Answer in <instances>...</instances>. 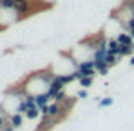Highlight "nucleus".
I'll list each match as a JSON object with an SVG mask.
<instances>
[{
	"instance_id": "f257e3e1",
	"label": "nucleus",
	"mask_w": 134,
	"mask_h": 131,
	"mask_svg": "<svg viewBox=\"0 0 134 131\" xmlns=\"http://www.w3.org/2000/svg\"><path fill=\"white\" fill-rule=\"evenodd\" d=\"M14 12L19 14L20 17L26 15L29 12V0H15V7H14Z\"/></svg>"
},
{
	"instance_id": "f03ea898",
	"label": "nucleus",
	"mask_w": 134,
	"mask_h": 131,
	"mask_svg": "<svg viewBox=\"0 0 134 131\" xmlns=\"http://www.w3.org/2000/svg\"><path fill=\"white\" fill-rule=\"evenodd\" d=\"M54 123H56V119H54V118L43 116V118H41V123L37 124V131H48V129H51L53 126H54Z\"/></svg>"
},
{
	"instance_id": "7ed1b4c3",
	"label": "nucleus",
	"mask_w": 134,
	"mask_h": 131,
	"mask_svg": "<svg viewBox=\"0 0 134 131\" xmlns=\"http://www.w3.org/2000/svg\"><path fill=\"white\" fill-rule=\"evenodd\" d=\"M107 53L115 55V56L121 55V44H119L117 39H109V43H107ZM119 58H121V56H119Z\"/></svg>"
},
{
	"instance_id": "20e7f679",
	"label": "nucleus",
	"mask_w": 134,
	"mask_h": 131,
	"mask_svg": "<svg viewBox=\"0 0 134 131\" xmlns=\"http://www.w3.org/2000/svg\"><path fill=\"white\" fill-rule=\"evenodd\" d=\"M49 99H51V97H49L46 92H44V94H37L36 95V107L39 109V111H41V109H44V107H48V106H49L48 104Z\"/></svg>"
},
{
	"instance_id": "39448f33",
	"label": "nucleus",
	"mask_w": 134,
	"mask_h": 131,
	"mask_svg": "<svg viewBox=\"0 0 134 131\" xmlns=\"http://www.w3.org/2000/svg\"><path fill=\"white\" fill-rule=\"evenodd\" d=\"M117 41H119V44H121V46H131V44H134V39L131 38V34H129V33H121L117 36Z\"/></svg>"
},
{
	"instance_id": "423d86ee",
	"label": "nucleus",
	"mask_w": 134,
	"mask_h": 131,
	"mask_svg": "<svg viewBox=\"0 0 134 131\" xmlns=\"http://www.w3.org/2000/svg\"><path fill=\"white\" fill-rule=\"evenodd\" d=\"M9 123L14 128H20V126H22V114H20V112H15V114L9 116Z\"/></svg>"
},
{
	"instance_id": "0eeeda50",
	"label": "nucleus",
	"mask_w": 134,
	"mask_h": 131,
	"mask_svg": "<svg viewBox=\"0 0 134 131\" xmlns=\"http://www.w3.org/2000/svg\"><path fill=\"white\" fill-rule=\"evenodd\" d=\"M93 68H95L93 60H85V61H82L78 66H76V70H80V72H85V70H93Z\"/></svg>"
},
{
	"instance_id": "6e6552de",
	"label": "nucleus",
	"mask_w": 134,
	"mask_h": 131,
	"mask_svg": "<svg viewBox=\"0 0 134 131\" xmlns=\"http://www.w3.org/2000/svg\"><path fill=\"white\" fill-rule=\"evenodd\" d=\"M95 72H98L100 75H105L109 72V65L105 61H100V63H95Z\"/></svg>"
},
{
	"instance_id": "1a4fd4ad",
	"label": "nucleus",
	"mask_w": 134,
	"mask_h": 131,
	"mask_svg": "<svg viewBox=\"0 0 134 131\" xmlns=\"http://www.w3.org/2000/svg\"><path fill=\"white\" fill-rule=\"evenodd\" d=\"M65 99H66L65 90H59V92H56V94L53 95V101H54L56 104H61V102H65Z\"/></svg>"
},
{
	"instance_id": "9d476101",
	"label": "nucleus",
	"mask_w": 134,
	"mask_h": 131,
	"mask_svg": "<svg viewBox=\"0 0 134 131\" xmlns=\"http://www.w3.org/2000/svg\"><path fill=\"white\" fill-rule=\"evenodd\" d=\"M117 61H119V56H115V55H110V53H107V55H105V63H107L109 66L115 65Z\"/></svg>"
},
{
	"instance_id": "9b49d317",
	"label": "nucleus",
	"mask_w": 134,
	"mask_h": 131,
	"mask_svg": "<svg viewBox=\"0 0 134 131\" xmlns=\"http://www.w3.org/2000/svg\"><path fill=\"white\" fill-rule=\"evenodd\" d=\"M39 114H41V112H39V109H37V107L27 109V111H26V118H27V119H36Z\"/></svg>"
},
{
	"instance_id": "f8f14e48",
	"label": "nucleus",
	"mask_w": 134,
	"mask_h": 131,
	"mask_svg": "<svg viewBox=\"0 0 134 131\" xmlns=\"http://www.w3.org/2000/svg\"><path fill=\"white\" fill-rule=\"evenodd\" d=\"M134 51V44H131V46H121V58L122 56H127V55H131V53Z\"/></svg>"
},
{
	"instance_id": "ddd939ff",
	"label": "nucleus",
	"mask_w": 134,
	"mask_h": 131,
	"mask_svg": "<svg viewBox=\"0 0 134 131\" xmlns=\"http://www.w3.org/2000/svg\"><path fill=\"white\" fill-rule=\"evenodd\" d=\"M80 85L82 88H87L92 85V77H83V78H80Z\"/></svg>"
},
{
	"instance_id": "4468645a",
	"label": "nucleus",
	"mask_w": 134,
	"mask_h": 131,
	"mask_svg": "<svg viewBox=\"0 0 134 131\" xmlns=\"http://www.w3.org/2000/svg\"><path fill=\"white\" fill-rule=\"evenodd\" d=\"M112 102H114V99L105 97L104 101H100V102H98V107H109V106H112Z\"/></svg>"
},
{
	"instance_id": "2eb2a0df",
	"label": "nucleus",
	"mask_w": 134,
	"mask_h": 131,
	"mask_svg": "<svg viewBox=\"0 0 134 131\" xmlns=\"http://www.w3.org/2000/svg\"><path fill=\"white\" fill-rule=\"evenodd\" d=\"M87 97H88V94H87V90H83V88L76 94V99H87Z\"/></svg>"
},
{
	"instance_id": "dca6fc26",
	"label": "nucleus",
	"mask_w": 134,
	"mask_h": 131,
	"mask_svg": "<svg viewBox=\"0 0 134 131\" xmlns=\"http://www.w3.org/2000/svg\"><path fill=\"white\" fill-rule=\"evenodd\" d=\"M3 126H5V119H3V118H2V116H0V129H2V128H3Z\"/></svg>"
},
{
	"instance_id": "f3484780",
	"label": "nucleus",
	"mask_w": 134,
	"mask_h": 131,
	"mask_svg": "<svg viewBox=\"0 0 134 131\" xmlns=\"http://www.w3.org/2000/svg\"><path fill=\"white\" fill-rule=\"evenodd\" d=\"M129 63H131V65L134 66V56H132V58H131V61H129Z\"/></svg>"
},
{
	"instance_id": "a211bd4d",
	"label": "nucleus",
	"mask_w": 134,
	"mask_h": 131,
	"mask_svg": "<svg viewBox=\"0 0 134 131\" xmlns=\"http://www.w3.org/2000/svg\"><path fill=\"white\" fill-rule=\"evenodd\" d=\"M0 2H2V0H0Z\"/></svg>"
}]
</instances>
